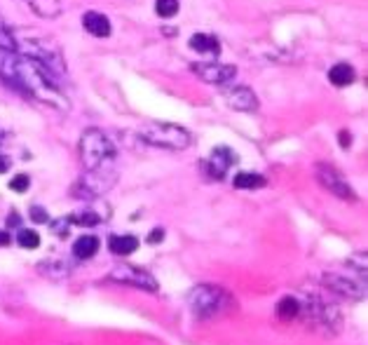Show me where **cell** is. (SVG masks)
I'll list each match as a JSON object with an SVG mask.
<instances>
[{"instance_id":"6da1fadb","label":"cell","mask_w":368,"mask_h":345,"mask_svg":"<svg viewBox=\"0 0 368 345\" xmlns=\"http://www.w3.org/2000/svg\"><path fill=\"white\" fill-rule=\"evenodd\" d=\"M0 78L17 92L42 101L50 108L69 111L71 106L66 94L62 92V82H57L42 66L17 55V52L0 47Z\"/></svg>"},{"instance_id":"7a4b0ae2","label":"cell","mask_w":368,"mask_h":345,"mask_svg":"<svg viewBox=\"0 0 368 345\" xmlns=\"http://www.w3.org/2000/svg\"><path fill=\"white\" fill-rule=\"evenodd\" d=\"M14 52L31 59L38 66H42L57 82H62V78L66 76L62 52H59V47L50 38H42V35H26L24 38V35L14 31Z\"/></svg>"},{"instance_id":"3957f363","label":"cell","mask_w":368,"mask_h":345,"mask_svg":"<svg viewBox=\"0 0 368 345\" xmlns=\"http://www.w3.org/2000/svg\"><path fill=\"white\" fill-rule=\"evenodd\" d=\"M115 146L101 130H87L80 137V160L87 171H115Z\"/></svg>"},{"instance_id":"277c9868","label":"cell","mask_w":368,"mask_h":345,"mask_svg":"<svg viewBox=\"0 0 368 345\" xmlns=\"http://www.w3.org/2000/svg\"><path fill=\"white\" fill-rule=\"evenodd\" d=\"M232 305H235V298L216 284H200V287L188 291V307L197 319L219 317V315L228 312Z\"/></svg>"},{"instance_id":"5b68a950","label":"cell","mask_w":368,"mask_h":345,"mask_svg":"<svg viewBox=\"0 0 368 345\" xmlns=\"http://www.w3.org/2000/svg\"><path fill=\"white\" fill-rule=\"evenodd\" d=\"M139 137L146 144L155 148H167V151H185L190 146V132L171 123H146L141 125Z\"/></svg>"},{"instance_id":"8992f818","label":"cell","mask_w":368,"mask_h":345,"mask_svg":"<svg viewBox=\"0 0 368 345\" xmlns=\"http://www.w3.org/2000/svg\"><path fill=\"white\" fill-rule=\"evenodd\" d=\"M303 307L314 329H319V332H324L328 336L338 334V329H340V312H338V307L333 303H328L319 296H310Z\"/></svg>"},{"instance_id":"52a82bcc","label":"cell","mask_w":368,"mask_h":345,"mask_svg":"<svg viewBox=\"0 0 368 345\" xmlns=\"http://www.w3.org/2000/svg\"><path fill=\"white\" fill-rule=\"evenodd\" d=\"M324 287H328L338 296L352 298V301H362L366 298V280L357 275H343V273H326Z\"/></svg>"},{"instance_id":"ba28073f","label":"cell","mask_w":368,"mask_h":345,"mask_svg":"<svg viewBox=\"0 0 368 345\" xmlns=\"http://www.w3.org/2000/svg\"><path fill=\"white\" fill-rule=\"evenodd\" d=\"M317 181L321 183V188H326L335 198H340L345 202H357V193L352 191V186L345 181L343 174L331 164H317V171H314Z\"/></svg>"},{"instance_id":"9c48e42d","label":"cell","mask_w":368,"mask_h":345,"mask_svg":"<svg viewBox=\"0 0 368 345\" xmlns=\"http://www.w3.org/2000/svg\"><path fill=\"white\" fill-rule=\"evenodd\" d=\"M110 280H115L120 284H130V287H137V289H144V291H157V287H160L157 280L148 273V270L130 266V264L117 266L110 273Z\"/></svg>"},{"instance_id":"30bf717a","label":"cell","mask_w":368,"mask_h":345,"mask_svg":"<svg viewBox=\"0 0 368 345\" xmlns=\"http://www.w3.org/2000/svg\"><path fill=\"white\" fill-rule=\"evenodd\" d=\"M192 73L212 85H225L237 76V69L228 64H192Z\"/></svg>"},{"instance_id":"8fae6325","label":"cell","mask_w":368,"mask_h":345,"mask_svg":"<svg viewBox=\"0 0 368 345\" xmlns=\"http://www.w3.org/2000/svg\"><path fill=\"white\" fill-rule=\"evenodd\" d=\"M223 99H225V103H228L230 108L242 111V113H251V111L258 108V96H256V92H253V89H249V87H242V85L225 89Z\"/></svg>"},{"instance_id":"7c38bea8","label":"cell","mask_w":368,"mask_h":345,"mask_svg":"<svg viewBox=\"0 0 368 345\" xmlns=\"http://www.w3.org/2000/svg\"><path fill=\"white\" fill-rule=\"evenodd\" d=\"M235 162H237V155L232 153L230 148L221 146V148H214V153L209 155V160L205 162V167H207V171L214 179H223L225 171H228Z\"/></svg>"},{"instance_id":"4fadbf2b","label":"cell","mask_w":368,"mask_h":345,"mask_svg":"<svg viewBox=\"0 0 368 345\" xmlns=\"http://www.w3.org/2000/svg\"><path fill=\"white\" fill-rule=\"evenodd\" d=\"M82 26H85L92 35H96V38H108L110 35V21L106 14L87 12L85 17H82Z\"/></svg>"},{"instance_id":"5bb4252c","label":"cell","mask_w":368,"mask_h":345,"mask_svg":"<svg viewBox=\"0 0 368 345\" xmlns=\"http://www.w3.org/2000/svg\"><path fill=\"white\" fill-rule=\"evenodd\" d=\"M108 244H110V251L117 254V256H130V254L139 249V239L134 235H113L108 239Z\"/></svg>"},{"instance_id":"9a60e30c","label":"cell","mask_w":368,"mask_h":345,"mask_svg":"<svg viewBox=\"0 0 368 345\" xmlns=\"http://www.w3.org/2000/svg\"><path fill=\"white\" fill-rule=\"evenodd\" d=\"M96 251H99V239H96L94 235H85V237H78V239H75V244H73L75 259L87 261V259H92Z\"/></svg>"},{"instance_id":"2e32d148","label":"cell","mask_w":368,"mask_h":345,"mask_svg":"<svg viewBox=\"0 0 368 345\" xmlns=\"http://www.w3.org/2000/svg\"><path fill=\"white\" fill-rule=\"evenodd\" d=\"M190 47L202 52V55H219L221 52V43L214 38V35L207 33H195L190 38Z\"/></svg>"},{"instance_id":"e0dca14e","label":"cell","mask_w":368,"mask_h":345,"mask_svg":"<svg viewBox=\"0 0 368 345\" xmlns=\"http://www.w3.org/2000/svg\"><path fill=\"white\" fill-rule=\"evenodd\" d=\"M328 80L333 82L335 87H347L355 82V69L350 64H335L331 71H328Z\"/></svg>"},{"instance_id":"ac0fdd59","label":"cell","mask_w":368,"mask_h":345,"mask_svg":"<svg viewBox=\"0 0 368 345\" xmlns=\"http://www.w3.org/2000/svg\"><path fill=\"white\" fill-rule=\"evenodd\" d=\"M265 186V179L260 174H253V171H239L235 176V188L239 191H258Z\"/></svg>"},{"instance_id":"d6986e66","label":"cell","mask_w":368,"mask_h":345,"mask_svg":"<svg viewBox=\"0 0 368 345\" xmlns=\"http://www.w3.org/2000/svg\"><path fill=\"white\" fill-rule=\"evenodd\" d=\"M300 312H303V305H300V301L294 296H284L280 305H277V315H280L282 319H296Z\"/></svg>"},{"instance_id":"ffe728a7","label":"cell","mask_w":368,"mask_h":345,"mask_svg":"<svg viewBox=\"0 0 368 345\" xmlns=\"http://www.w3.org/2000/svg\"><path fill=\"white\" fill-rule=\"evenodd\" d=\"M17 242L24 247V249H35V247H40V235H38L35 230H19V235H17Z\"/></svg>"},{"instance_id":"44dd1931","label":"cell","mask_w":368,"mask_h":345,"mask_svg":"<svg viewBox=\"0 0 368 345\" xmlns=\"http://www.w3.org/2000/svg\"><path fill=\"white\" fill-rule=\"evenodd\" d=\"M155 10H157L160 17L169 19V17H174V14L178 12V0H157Z\"/></svg>"},{"instance_id":"7402d4cb","label":"cell","mask_w":368,"mask_h":345,"mask_svg":"<svg viewBox=\"0 0 368 345\" xmlns=\"http://www.w3.org/2000/svg\"><path fill=\"white\" fill-rule=\"evenodd\" d=\"M71 221H73V223H80V226H96V223L101 221V216L94 214V212H89V209H85V212L73 214Z\"/></svg>"},{"instance_id":"603a6c76","label":"cell","mask_w":368,"mask_h":345,"mask_svg":"<svg viewBox=\"0 0 368 345\" xmlns=\"http://www.w3.org/2000/svg\"><path fill=\"white\" fill-rule=\"evenodd\" d=\"M28 183H31V181H28L26 174H17V176H14L12 181H10V188H12L14 193H24V191L28 188Z\"/></svg>"},{"instance_id":"cb8c5ba5","label":"cell","mask_w":368,"mask_h":345,"mask_svg":"<svg viewBox=\"0 0 368 345\" xmlns=\"http://www.w3.org/2000/svg\"><path fill=\"white\" fill-rule=\"evenodd\" d=\"M31 216H33V221H40V223H47V214L42 212L40 207H33L31 209Z\"/></svg>"},{"instance_id":"d4e9b609","label":"cell","mask_w":368,"mask_h":345,"mask_svg":"<svg viewBox=\"0 0 368 345\" xmlns=\"http://www.w3.org/2000/svg\"><path fill=\"white\" fill-rule=\"evenodd\" d=\"M164 237V230L162 228H155L153 232L148 235V244H155V242H160V239Z\"/></svg>"},{"instance_id":"484cf974","label":"cell","mask_w":368,"mask_h":345,"mask_svg":"<svg viewBox=\"0 0 368 345\" xmlns=\"http://www.w3.org/2000/svg\"><path fill=\"white\" fill-rule=\"evenodd\" d=\"M350 144H352V137L347 134V130H343V132H340V146H343V148H347Z\"/></svg>"},{"instance_id":"4316f807","label":"cell","mask_w":368,"mask_h":345,"mask_svg":"<svg viewBox=\"0 0 368 345\" xmlns=\"http://www.w3.org/2000/svg\"><path fill=\"white\" fill-rule=\"evenodd\" d=\"M12 242V237H10V232H5V230H0V247H7Z\"/></svg>"},{"instance_id":"83f0119b","label":"cell","mask_w":368,"mask_h":345,"mask_svg":"<svg viewBox=\"0 0 368 345\" xmlns=\"http://www.w3.org/2000/svg\"><path fill=\"white\" fill-rule=\"evenodd\" d=\"M7 169H10V160L0 155V174H3V171H7Z\"/></svg>"}]
</instances>
